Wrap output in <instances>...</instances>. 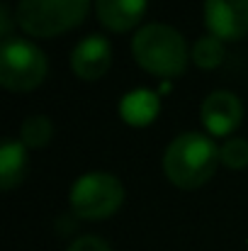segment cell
<instances>
[{
	"label": "cell",
	"instance_id": "ba28073f",
	"mask_svg": "<svg viewBox=\"0 0 248 251\" xmlns=\"http://www.w3.org/2000/svg\"><path fill=\"white\" fill-rule=\"evenodd\" d=\"M112 66V47L105 37L90 34L76 44L71 54V69L83 81H97L102 78Z\"/></svg>",
	"mask_w": 248,
	"mask_h": 251
},
{
	"label": "cell",
	"instance_id": "8fae6325",
	"mask_svg": "<svg viewBox=\"0 0 248 251\" xmlns=\"http://www.w3.org/2000/svg\"><path fill=\"white\" fill-rule=\"evenodd\" d=\"M158 112V102H156V95L146 93V90H139V93H132L124 98L122 102V115L129 125H149V120Z\"/></svg>",
	"mask_w": 248,
	"mask_h": 251
},
{
	"label": "cell",
	"instance_id": "52a82bcc",
	"mask_svg": "<svg viewBox=\"0 0 248 251\" xmlns=\"http://www.w3.org/2000/svg\"><path fill=\"white\" fill-rule=\"evenodd\" d=\"M200 117H202V125L207 127L209 134L226 137L241 125L244 105H241V100L234 93L214 90V93H209L204 98V102L200 107Z\"/></svg>",
	"mask_w": 248,
	"mask_h": 251
},
{
	"label": "cell",
	"instance_id": "3957f363",
	"mask_svg": "<svg viewBox=\"0 0 248 251\" xmlns=\"http://www.w3.org/2000/svg\"><path fill=\"white\" fill-rule=\"evenodd\" d=\"M90 0H20L17 25L32 37H56L78 27Z\"/></svg>",
	"mask_w": 248,
	"mask_h": 251
},
{
	"label": "cell",
	"instance_id": "6da1fadb",
	"mask_svg": "<svg viewBox=\"0 0 248 251\" xmlns=\"http://www.w3.org/2000/svg\"><path fill=\"white\" fill-rule=\"evenodd\" d=\"M219 164V147L197 132H185L175 137L163 156V171L168 180L178 188L192 190L204 185Z\"/></svg>",
	"mask_w": 248,
	"mask_h": 251
},
{
	"label": "cell",
	"instance_id": "277c9868",
	"mask_svg": "<svg viewBox=\"0 0 248 251\" xmlns=\"http://www.w3.org/2000/svg\"><path fill=\"white\" fill-rule=\"evenodd\" d=\"M71 210L81 220H107L124 202L122 180L105 171H92L81 176L71 188Z\"/></svg>",
	"mask_w": 248,
	"mask_h": 251
},
{
	"label": "cell",
	"instance_id": "5b68a950",
	"mask_svg": "<svg viewBox=\"0 0 248 251\" xmlns=\"http://www.w3.org/2000/svg\"><path fill=\"white\" fill-rule=\"evenodd\" d=\"M46 54L29 39H7L0 47V83L7 90H34L46 78Z\"/></svg>",
	"mask_w": 248,
	"mask_h": 251
},
{
	"label": "cell",
	"instance_id": "5bb4252c",
	"mask_svg": "<svg viewBox=\"0 0 248 251\" xmlns=\"http://www.w3.org/2000/svg\"><path fill=\"white\" fill-rule=\"evenodd\" d=\"M219 164L226 168H246L248 166V142L241 137H231L219 147Z\"/></svg>",
	"mask_w": 248,
	"mask_h": 251
},
{
	"label": "cell",
	"instance_id": "30bf717a",
	"mask_svg": "<svg viewBox=\"0 0 248 251\" xmlns=\"http://www.w3.org/2000/svg\"><path fill=\"white\" fill-rule=\"evenodd\" d=\"M27 173V147L17 139H2L0 147V188L12 190Z\"/></svg>",
	"mask_w": 248,
	"mask_h": 251
},
{
	"label": "cell",
	"instance_id": "7c38bea8",
	"mask_svg": "<svg viewBox=\"0 0 248 251\" xmlns=\"http://www.w3.org/2000/svg\"><path fill=\"white\" fill-rule=\"evenodd\" d=\"M20 137H22V144L29 147V149H42L51 142L54 137V125L46 115H29L24 122H22V129H20Z\"/></svg>",
	"mask_w": 248,
	"mask_h": 251
},
{
	"label": "cell",
	"instance_id": "9a60e30c",
	"mask_svg": "<svg viewBox=\"0 0 248 251\" xmlns=\"http://www.w3.org/2000/svg\"><path fill=\"white\" fill-rule=\"evenodd\" d=\"M68 251H112V249H110V244L105 239H100L95 234H85V237H78L68 247Z\"/></svg>",
	"mask_w": 248,
	"mask_h": 251
},
{
	"label": "cell",
	"instance_id": "8992f818",
	"mask_svg": "<svg viewBox=\"0 0 248 251\" xmlns=\"http://www.w3.org/2000/svg\"><path fill=\"white\" fill-rule=\"evenodd\" d=\"M204 25L217 39H244L248 34V0H207Z\"/></svg>",
	"mask_w": 248,
	"mask_h": 251
},
{
	"label": "cell",
	"instance_id": "7a4b0ae2",
	"mask_svg": "<svg viewBox=\"0 0 248 251\" xmlns=\"http://www.w3.org/2000/svg\"><path fill=\"white\" fill-rule=\"evenodd\" d=\"M132 54L136 64L154 76L173 78L187 69V44L182 34L165 22L144 25L132 39Z\"/></svg>",
	"mask_w": 248,
	"mask_h": 251
},
{
	"label": "cell",
	"instance_id": "9c48e42d",
	"mask_svg": "<svg viewBox=\"0 0 248 251\" xmlns=\"http://www.w3.org/2000/svg\"><path fill=\"white\" fill-rule=\"evenodd\" d=\"M97 20L112 32H129L146 12V0H97Z\"/></svg>",
	"mask_w": 248,
	"mask_h": 251
},
{
	"label": "cell",
	"instance_id": "4fadbf2b",
	"mask_svg": "<svg viewBox=\"0 0 248 251\" xmlns=\"http://www.w3.org/2000/svg\"><path fill=\"white\" fill-rule=\"evenodd\" d=\"M192 61L200 69H204V71L219 69L222 61H224V44H222V39H217L212 34L197 39L195 47H192Z\"/></svg>",
	"mask_w": 248,
	"mask_h": 251
},
{
	"label": "cell",
	"instance_id": "2e32d148",
	"mask_svg": "<svg viewBox=\"0 0 248 251\" xmlns=\"http://www.w3.org/2000/svg\"><path fill=\"white\" fill-rule=\"evenodd\" d=\"M10 32H12V20H10V5H7V2H2V5H0V34H2V42L12 39V37H10Z\"/></svg>",
	"mask_w": 248,
	"mask_h": 251
}]
</instances>
